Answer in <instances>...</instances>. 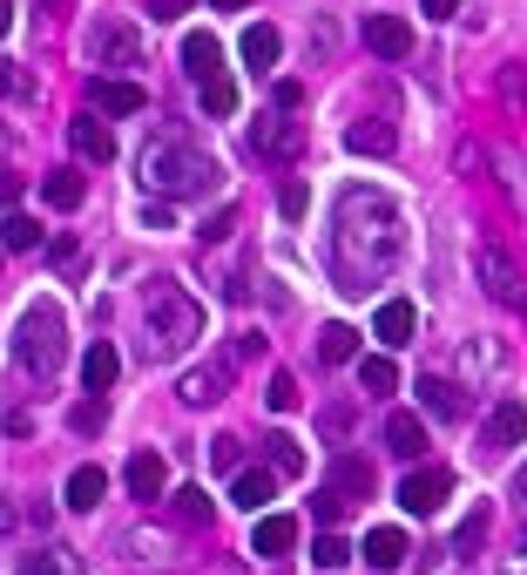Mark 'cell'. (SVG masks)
<instances>
[{"label":"cell","instance_id":"obj_44","mask_svg":"<svg viewBox=\"0 0 527 575\" xmlns=\"http://www.w3.org/2000/svg\"><path fill=\"white\" fill-rule=\"evenodd\" d=\"M190 0H149V21H183Z\"/></svg>","mask_w":527,"mask_h":575},{"label":"cell","instance_id":"obj_48","mask_svg":"<svg viewBox=\"0 0 527 575\" xmlns=\"http://www.w3.org/2000/svg\"><path fill=\"white\" fill-rule=\"evenodd\" d=\"M21 204V177H0V210H14Z\"/></svg>","mask_w":527,"mask_h":575},{"label":"cell","instance_id":"obj_49","mask_svg":"<svg viewBox=\"0 0 527 575\" xmlns=\"http://www.w3.org/2000/svg\"><path fill=\"white\" fill-rule=\"evenodd\" d=\"M419 8H426L432 21H447V14H460V0H419Z\"/></svg>","mask_w":527,"mask_h":575},{"label":"cell","instance_id":"obj_30","mask_svg":"<svg viewBox=\"0 0 527 575\" xmlns=\"http://www.w3.org/2000/svg\"><path fill=\"white\" fill-rule=\"evenodd\" d=\"M169 515L183 522V528H210V495H203V487H176V495H169Z\"/></svg>","mask_w":527,"mask_h":575},{"label":"cell","instance_id":"obj_51","mask_svg":"<svg viewBox=\"0 0 527 575\" xmlns=\"http://www.w3.org/2000/svg\"><path fill=\"white\" fill-rule=\"evenodd\" d=\"M210 8H223V14H230V8H250V0H210Z\"/></svg>","mask_w":527,"mask_h":575},{"label":"cell","instance_id":"obj_26","mask_svg":"<svg viewBox=\"0 0 527 575\" xmlns=\"http://www.w3.org/2000/svg\"><path fill=\"white\" fill-rule=\"evenodd\" d=\"M14 575H81V555L74 548H61V542H48L41 555H28Z\"/></svg>","mask_w":527,"mask_h":575},{"label":"cell","instance_id":"obj_24","mask_svg":"<svg viewBox=\"0 0 527 575\" xmlns=\"http://www.w3.org/2000/svg\"><path fill=\"white\" fill-rule=\"evenodd\" d=\"M264 467H271L278 480H298L305 474V447L291 434H271V440H264Z\"/></svg>","mask_w":527,"mask_h":575},{"label":"cell","instance_id":"obj_18","mask_svg":"<svg viewBox=\"0 0 527 575\" xmlns=\"http://www.w3.org/2000/svg\"><path fill=\"white\" fill-rule=\"evenodd\" d=\"M237 54H243V68H257V75H264V68H278V54H285V34L257 21V28H243V41H237Z\"/></svg>","mask_w":527,"mask_h":575},{"label":"cell","instance_id":"obj_20","mask_svg":"<svg viewBox=\"0 0 527 575\" xmlns=\"http://www.w3.org/2000/svg\"><path fill=\"white\" fill-rule=\"evenodd\" d=\"M325 487H331V495H345V502H366V495H372V467H366V460H351V454H338Z\"/></svg>","mask_w":527,"mask_h":575},{"label":"cell","instance_id":"obj_28","mask_svg":"<svg viewBox=\"0 0 527 575\" xmlns=\"http://www.w3.org/2000/svg\"><path fill=\"white\" fill-rule=\"evenodd\" d=\"M41 197H48L54 210H81V197H88V177H81V170H54V177L41 184Z\"/></svg>","mask_w":527,"mask_h":575},{"label":"cell","instance_id":"obj_35","mask_svg":"<svg viewBox=\"0 0 527 575\" xmlns=\"http://www.w3.org/2000/svg\"><path fill=\"white\" fill-rule=\"evenodd\" d=\"M68 427H74V434H102V427H109V399H81L74 414H68Z\"/></svg>","mask_w":527,"mask_h":575},{"label":"cell","instance_id":"obj_41","mask_svg":"<svg viewBox=\"0 0 527 575\" xmlns=\"http://www.w3.org/2000/svg\"><path fill=\"white\" fill-rule=\"evenodd\" d=\"M480 535H487V508H474V515L460 522V535H454V548H480Z\"/></svg>","mask_w":527,"mask_h":575},{"label":"cell","instance_id":"obj_39","mask_svg":"<svg viewBox=\"0 0 527 575\" xmlns=\"http://www.w3.org/2000/svg\"><path fill=\"white\" fill-rule=\"evenodd\" d=\"M230 230H237V210L223 204V210H210V217H203V230H197V237H203V244H223Z\"/></svg>","mask_w":527,"mask_h":575},{"label":"cell","instance_id":"obj_12","mask_svg":"<svg viewBox=\"0 0 527 575\" xmlns=\"http://www.w3.org/2000/svg\"><path fill=\"white\" fill-rule=\"evenodd\" d=\"M366 48H372L379 61H406V54H412V28H406L399 14H372V21H366Z\"/></svg>","mask_w":527,"mask_h":575},{"label":"cell","instance_id":"obj_53","mask_svg":"<svg viewBox=\"0 0 527 575\" xmlns=\"http://www.w3.org/2000/svg\"><path fill=\"white\" fill-rule=\"evenodd\" d=\"M41 8H61V0H41Z\"/></svg>","mask_w":527,"mask_h":575},{"label":"cell","instance_id":"obj_42","mask_svg":"<svg viewBox=\"0 0 527 575\" xmlns=\"http://www.w3.org/2000/svg\"><path fill=\"white\" fill-rule=\"evenodd\" d=\"M237 447H243V440H230V434H217V440H210V460H217L223 474H237Z\"/></svg>","mask_w":527,"mask_h":575},{"label":"cell","instance_id":"obj_22","mask_svg":"<svg viewBox=\"0 0 527 575\" xmlns=\"http://www.w3.org/2000/svg\"><path fill=\"white\" fill-rule=\"evenodd\" d=\"M359 555H366L379 575H392V568L412 555V548H406V535H399V528H366V548H359Z\"/></svg>","mask_w":527,"mask_h":575},{"label":"cell","instance_id":"obj_32","mask_svg":"<svg viewBox=\"0 0 527 575\" xmlns=\"http://www.w3.org/2000/svg\"><path fill=\"white\" fill-rule=\"evenodd\" d=\"M197 96H203V116H237V81H230V68L210 75V81H197Z\"/></svg>","mask_w":527,"mask_h":575},{"label":"cell","instance_id":"obj_6","mask_svg":"<svg viewBox=\"0 0 527 575\" xmlns=\"http://www.w3.org/2000/svg\"><path fill=\"white\" fill-rule=\"evenodd\" d=\"M474 271H480V285H487V298H494V305L527 311V271L500 251V244H480V251H474Z\"/></svg>","mask_w":527,"mask_h":575},{"label":"cell","instance_id":"obj_34","mask_svg":"<svg viewBox=\"0 0 527 575\" xmlns=\"http://www.w3.org/2000/svg\"><path fill=\"white\" fill-rule=\"evenodd\" d=\"M359 386H366V393H392V386H399V373H392V359H386V353H372V359H359Z\"/></svg>","mask_w":527,"mask_h":575},{"label":"cell","instance_id":"obj_38","mask_svg":"<svg viewBox=\"0 0 527 575\" xmlns=\"http://www.w3.org/2000/svg\"><path fill=\"white\" fill-rule=\"evenodd\" d=\"M345 508H351V502H345V495H331V487H318V495H311V515H318L325 528H331V522H345Z\"/></svg>","mask_w":527,"mask_h":575},{"label":"cell","instance_id":"obj_33","mask_svg":"<svg viewBox=\"0 0 527 575\" xmlns=\"http://www.w3.org/2000/svg\"><path fill=\"white\" fill-rule=\"evenodd\" d=\"M34 244H41V224L34 217H8V224H0V251H34Z\"/></svg>","mask_w":527,"mask_h":575},{"label":"cell","instance_id":"obj_23","mask_svg":"<svg viewBox=\"0 0 527 575\" xmlns=\"http://www.w3.org/2000/svg\"><path fill=\"white\" fill-rule=\"evenodd\" d=\"M183 68H190V81L223 75V48H217V34H183Z\"/></svg>","mask_w":527,"mask_h":575},{"label":"cell","instance_id":"obj_25","mask_svg":"<svg viewBox=\"0 0 527 575\" xmlns=\"http://www.w3.org/2000/svg\"><path fill=\"white\" fill-rule=\"evenodd\" d=\"M419 399H426V414H439V420H460L467 414V399H460L454 379H419Z\"/></svg>","mask_w":527,"mask_h":575},{"label":"cell","instance_id":"obj_40","mask_svg":"<svg viewBox=\"0 0 527 575\" xmlns=\"http://www.w3.org/2000/svg\"><path fill=\"white\" fill-rule=\"evenodd\" d=\"M278 210H285L291 224H298V217L311 210V190H305V184H285V190H278Z\"/></svg>","mask_w":527,"mask_h":575},{"label":"cell","instance_id":"obj_14","mask_svg":"<svg viewBox=\"0 0 527 575\" xmlns=\"http://www.w3.org/2000/svg\"><path fill=\"white\" fill-rule=\"evenodd\" d=\"M68 142H74L81 162H109V156H116V136H109V122H96V116H74V122H68Z\"/></svg>","mask_w":527,"mask_h":575},{"label":"cell","instance_id":"obj_43","mask_svg":"<svg viewBox=\"0 0 527 575\" xmlns=\"http://www.w3.org/2000/svg\"><path fill=\"white\" fill-rule=\"evenodd\" d=\"M0 96H28V75L14 61H0Z\"/></svg>","mask_w":527,"mask_h":575},{"label":"cell","instance_id":"obj_36","mask_svg":"<svg viewBox=\"0 0 527 575\" xmlns=\"http://www.w3.org/2000/svg\"><path fill=\"white\" fill-rule=\"evenodd\" d=\"M311 562H318V568H345V562H351V542H345V535H318V542H311Z\"/></svg>","mask_w":527,"mask_h":575},{"label":"cell","instance_id":"obj_4","mask_svg":"<svg viewBox=\"0 0 527 575\" xmlns=\"http://www.w3.org/2000/svg\"><path fill=\"white\" fill-rule=\"evenodd\" d=\"M61 353H68V333H61V305H28L21 311V325H14V359H21V373H34V379H48L54 366H61Z\"/></svg>","mask_w":527,"mask_h":575},{"label":"cell","instance_id":"obj_16","mask_svg":"<svg viewBox=\"0 0 527 575\" xmlns=\"http://www.w3.org/2000/svg\"><path fill=\"white\" fill-rule=\"evenodd\" d=\"M250 149H257V156H298V149H305V129H298L291 116L257 122V129H250Z\"/></svg>","mask_w":527,"mask_h":575},{"label":"cell","instance_id":"obj_19","mask_svg":"<svg viewBox=\"0 0 527 575\" xmlns=\"http://www.w3.org/2000/svg\"><path fill=\"white\" fill-rule=\"evenodd\" d=\"M386 447H392L399 460H419V454H426V420H419V414H406V406H399V414L386 420Z\"/></svg>","mask_w":527,"mask_h":575},{"label":"cell","instance_id":"obj_45","mask_svg":"<svg viewBox=\"0 0 527 575\" xmlns=\"http://www.w3.org/2000/svg\"><path fill=\"white\" fill-rule=\"evenodd\" d=\"M169 217H176V210H169V204H156V197H149V204H142V224H149V230H169Z\"/></svg>","mask_w":527,"mask_h":575},{"label":"cell","instance_id":"obj_7","mask_svg":"<svg viewBox=\"0 0 527 575\" xmlns=\"http://www.w3.org/2000/svg\"><path fill=\"white\" fill-rule=\"evenodd\" d=\"M88 61H96V68H142L149 41L129 21H96V28H88Z\"/></svg>","mask_w":527,"mask_h":575},{"label":"cell","instance_id":"obj_54","mask_svg":"<svg viewBox=\"0 0 527 575\" xmlns=\"http://www.w3.org/2000/svg\"><path fill=\"white\" fill-rule=\"evenodd\" d=\"M0 142H8V129H0Z\"/></svg>","mask_w":527,"mask_h":575},{"label":"cell","instance_id":"obj_2","mask_svg":"<svg viewBox=\"0 0 527 575\" xmlns=\"http://www.w3.org/2000/svg\"><path fill=\"white\" fill-rule=\"evenodd\" d=\"M136 170H142V190L156 197V204H176V197H203L223 170H217V162L197 149V142H176V136H156L149 149H142V162H136Z\"/></svg>","mask_w":527,"mask_h":575},{"label":"cell","instance_id":"obj_8","mask_svg":"<svg viewBox=\"0 0 527 575\" xmlns=\"http://www.w3.org/2000/svg\"><path fill=\"white\" fill-rule=\"evenodd\" d=\"M447 495H454V480H447V467H412L406 480H399V508L406 515H439V508H447Z\"/></svg>","mask_w":527,"mask_h":575},{"label":"cell","instance_id":"obj_52","mask_svg":"<svg viewBox=\"0 0 527 575\" xmlns=\"http://www.w3.org/2000/svg\"><path fill=\"white\" fill-rule=\"evenodd\" d=\"M520 502H527V467H520Z\"/></svg>","mask_w":527,"mask_h":575},{"label":"cell","instance_id":"obj_27","mask_svg":"<svg viewBox=\"0 0 527 575\" xmlns=\"http://www.w3.org/2000/svg\"><path fill=\"white\" fill-rule=\"evenodd\" d=\"M102 495H109V474L102 467H74L68 474V508H96Z\"/></svg>","mask_w":527,"mask_h":575},{"label":"cell","instance_id":"obj_15","mask_svg":"<svg viewBox=\"0 0 527 575\" xmlns=\"http://www.w3.org/2000/svg\"><path fill=\"white\" fill-rule=\"evenodd\" d=\"M291 548H298V522H291V515H257L250 555H291Z\"/></svg>","mask_w":527,"mask_h":575},{"label":"cell","instance_id":"obj_46","mask_svg":"<svg viewBox=\"0 0 527 575\" xmlns=\"http://www.w3.org/2000/svg\"><path fill=\"white\" fill-rule=\"evenodd\" d=\"M298 102H305V89H298V81H278V109H285V116H291V109H298Z\"/></svg>","mask_w":527,"mask_h":575},{"label":"cell","instance_id":"obj_3","mask_svg":"<svg viewBox=\"0 0 527 575\" xmlns=\"http://www.w3.org/2000/svg\"><path fill=\"white\" fill-rule=\"evenodd\" d=\"M142 353L149 359H176V353H190L203 339V311L183 298V285H169V278H149L142 291Z\"/></svg>","mask_w":527,"mask_h":575},{"label":"cell","instance_id":"obj_29","mask_svg":"<svg viewBox=\"0 0 527 575\" xmlns=\"http://www.w3.org/2000/svg\"><path fill=\"white\" fill-rule=\"evenodd\" d=\"M392 142H399V136H392L386 122H351V129H345V149H359V156H392Z\"/></svg>","mask_w":527,"mask_h":575},{"label":"cell","instance_id":"obj_37","mask_svg":"<svg viewBox=\"0 0 527 575\" xmlns=\"http://www.w3.org/2000/svg\"><path fill=\"white\" fill-rule=\"evenodd\" d=\"M264 399H271V414H291V406H298V379L291 373H271V393H264Z\"/></svg>","mask_w":527,"mask_h":575},{"label":"cell","instance_id":"obj_17","mask_svg":"<svg viewBox=\"0 0 527 575\" xmlns=\"http://www.w3.org/2000/svg\"><path fill=\"white\" fill-rule=\"evenodd\" d=\"M116 373H122V359H116V346H109V339H96V346L81 353V386L96 393V399H102V393L116 386Z\"/></svg>","mask_w":527,"mask_h":575},{"label":"cell","instance_id":"obj_9","mask_svg":"<svg viewBox=\"0 0 527 575\" xmlns=\"http://www.w3.org/2000/svg\"><path fill=\"white\" fill-rule=\"evenodd\" d=\"M230 502H237L243 515H271V502H278V474H271V467H237Z\"/></svg>","mask_w":527,"mask_h":575},{"label":"cell","instance_id":"obj_21","mask_svg":"<svg viewBox=\"0 0 527 575\" xmlns=\"http://www.w3.org/2000/svg\"><path fill=\"white\" fill-rule=\"evenodd\" d=\"M412 325H419L412 305H406V298H386L379 318H372V333H379V346H412Z\"/></svg>","mask_w":527,"mask_h":575},{"label":"cell","instance_id":"obj_1","mask_svg":"<svg viewBox=\"0 0 527 575\" xmlns=\"http://www.w3.org/2000/svg\"><path fill=\"white\" fill-rule=\"evenodd\" d=\"M406 258V217L386 190L351 184L331 210V271L345 278V291H366L372 278H386Z\"/></svg>","mask_w":527,"mask_h":575},{"label":"cell","instance_id":"obj_50","mask_svg":"<svg viewBox=\"0 0 527 575\" xmlns=\"http://www.w3.org/2000/svg\"><path fill=\"white\" fill-rule=\"evenodd\" d=\"M8 28H14V0H0V41H8Z\"/></svg>","mask_w":527,"mask_h":575},{"label":"cell","instance_id":"obj_10","mask_svg":"<svg viewBox=\"0 0 527 575\" xmlns=\"http://www.w3.org/2000/svg\"><path fill=\"white\" fill-rule=\"evenodd\" d=\"M88 96H96L102 116H142L149 109V96L136 89V81H122V75H96V81H88Z\"/></svg>","mask_w":527,"mask_h":575},{"label":"cell","instance_id":"obj_5","mask_svg":"<svg viewBox=\"0 0 527 575\" xmlns=\"http://www.w3.org/2000/svg\"><path fill=\"white\" fill-rule=\"evenodd\" d=\"M257 353V339H237V346H223V353H210L203 366H190L183 379H176V399L183 406H217L223 393H230V379H237V366Z\"/></svg>","mask_w":527,"mask_h":575},{"label":"cell","instance_id":"obj_31","mask_svg":"<svg viewBox=\"0 0 527 575\" xmlns=\"http://www.w3.org/2000/svg\"><path fill=\"white\" fill-rule=\"evenodd\" d=\"M318 359H325V366L359 359V333H351V325H325V333H318Z\"/></svg>","mask_w":527,"mask_h":575},{"label":"cell","instance_id":"obj_47","mask_svg":"<svg viewBox=\"0 0 527 575\" xmlns=\"http://www.w3.org/2000/svg\"><path fill=\"white\" fill-rule=\"evenodd\" d=\"M14 528H21V508H14L8 495H0V535H14Z\"/></svg>","mask_w":527,"mask_h":575},{"label":"cell","instance_id":"obj_11","mask_svg":"<svg viewBox=\"0 0 527 575\" xmlns=\"http://www.w3.org/2000/svg\"><path fill=\"white\" fill-rule=\"evenodd\" d=\"M122 480H129V495L136 502H162L169 495V467H162V454H129V467H122Z\"/></svg>","mask_w":527,"mask_h":575},{"label":"cell","instance_id":"obj_13","mask_svg":"<svg viewBox=\"0 0 527 575\" xmlns=\"http://www.w3.org/2000/svg\"><path fill=\"white\" fill-rule=\"evenodd\" d=\"M527 440V399H494L487 414V447H520Z\"/></svg>","mask_w":527,"mask_h":575}]
</instances>
